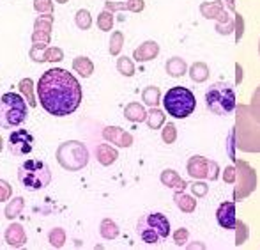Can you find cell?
Masks as SVG:
<instances>
[{
	"label": "cell",
	"instance_id": "obj_8",
	"mask_svg": "<svg viewBox=\"0 0 260 250\" xmlns=\"http://www.w3.org/2000/svg\"><path fill=\"white\" fill-rule=\"evenodd\" d=\"M206 101L209 110L212 114H218V116L230 114L237 106L236 94H234L232 87H229L226 84H214L209 87L206 93Z\"/></svg>",
	"mask_w": 260,
	"mask_h": 250
},
{
	"label": "cell",
	"instance_id": "obj_25",
	"mask_svg": "<svg viewBox=\"0 0 260 250\" xmlns=\"http://www.w3.org/2000/svg\"><path fill=\"white\" fill-rule=\"evenodd\" d=\"M145 121H147V126L151 128V130H157V128H161L165 124V114L161 112L159 108L152 106V108L147 112V117H145Z\"/></svg>",
	"mask_w": 260,
	"mask_h": 250
},
{
	"label": "cell",
	"instance_id": "obj_13",
	"mask_svg": "<svg viewBox=\"0 0 260 250\" xmlns=\"http://www.w3.org/2000/svg\"><path fill=\"white\" fill-rule=\"evenodd\" d=\"M103 138L106 142H112L113 146H119V148H129V146H133V135L117 126H106L103 130Z\"/></svg>",
	"mask_w": 260,
	"mask_h": 250
},
{
	"label": "cell",
	"instance_id": "obj_37",
	"mask_svg": "<svg viewBox=\"0 0 260 250\" xmlns=\"http://www.w3.org/2000/svg\"><path fill=\"white\" fill-rule=\"evenodd\" d=\"M112 25H113V14L110 13L108 9H105L103 13L98 16V27L103 32H108V31H112Z\"/></svg>",
	"mask_w": 260,
	"mask_h": 250
},
{
	"label": "cell",
	"instance_id": "obj_30",
	"mask_svg": "<svg viewBox=\"0 0 260 250\" xmlns=\"http://www.w3.org/2000/svg\"><path fill=\"white\" fill-rule=\"evenodd\" d=\"M62 59H64V51L60 48H48L39 57H36V62H60Z\"/></svg>",
	"mask_w": 260,
	"mask_h": 250
},
{
	"label": "cell",
	"instance_id": "obj_9",
	"mask_svg": "<svg viewBox=\"0 0 260 250\" xmlns=\"http://www.w3.org/2000/svg\"><path fill=\"white\" fill-rule=\"evenodd\" d=\"M236 167V179H234V199L236 201H244L246 197H250L257 188V172L253 171L248 161L236 160L234 163Z\"/></svg>",
	"mask_w": 260,
	"mask_h": 250
},
{
	"label": "cell",
	"instance_id": "obj_16",
	"mask_svg": "<svg viewBox=\"0 0 260 250\" xmlns=\"http://www.w3.org/2000/svg\"><path fill=\"white\" fill-rule=\"evenodd\" d=\"M200 11L206 18H211V20H218V23H230L229 14L223 11L221 2H207L200 6Z\"/></svg>",
	"mask_w": 260,
	"mask_h": 250
},
{
	"label": "cell",
	"instance_id": "obj_41",
	"mask_svg": "<svg viewBox=\"0 0 260 250\" xmlns=\"http://www.w3.org/2000/svg\"><path fill=\"white\" fill-rule=\"evenodd\" d=\"M11 196H13L11 185L7 181H4V179H0V202H6L7 199H11Z\"/></svg>",
	"mask_w": 260,
	"mask_h": 250
},
{
	"label": "cell",
	"instance_id": "obj_20",
	"mask_svg": "<svg viewBox=\"0 0 260 250\" xmlns=\"http://www.w3.org/2000/svg\"><path fill=\"white\" fill-rule=\"evenodd\" d=\"M124 117H126L127 121H131V123H142V121H145V117H147V112H145V108L140 105V103H129V105H126V108H124Z\"/></svg>",
	"mask_w": 260,
	"mask_h": 250
},
{
	"label": "cell",
	"instance_id": "obj_45",
	"mask_svg": "<svg viewBox=\"0 0 260 250\" xmlns=\"http://www.w3.org/2000/svg\"><path fill=\"white\" fill-rule=\"evenodd\" d=\"M55 2H58V4H66L68 0H55Z\"/></svg>",
	"mask_w": 260,
	"mask_h": 250
},
{
	"label": "cell",
	"instance_id": "obj_31",
	"mask_svg": "<svg viewBox=\"0 0 260 250\" xmlns=\"http://www.w3.org/2000/svg\"><path fill=\"white\" fill-rule=\"evenodd\" d=\"M48 241H50V245H52V247H55V248H62V247H64V243H66V233H64V229H60V227H55V229L50 231Z\"/></svg>",
	"mask_w": 260,
	"mask_h": 250
},
{
	"label": "cell",
	"instance_id": "obj_11",
	"mask_svg": "<svg viewBox=\"0 0 260 250\" xmlns=\"http://www.w3.org/2000/svg\"><path fill=\"white\" fill-rule=\"evenodd\" d=\"M7 148L16 156H25V154L32 153V149H34V135L30 131L23 130V128L14 130L7 138Z\"/></svg>",
	"mask_w": 260,
	"mask_h": 250
},
{
	"label": "cell",
	"instance_id": "obj_10",
	"mask_svg": "<svg viewBox=\"0 0 260 250\" xmlns=\"http://www.w3.org/2000/svg\"><path fill=\"white\" fill-rule=\"evenodd\" d=\"M188 174L195 179H207V181H214V179H218L219 165L216 163V161L209 160V158L191 156L188 161Z\"/></svg>",
	"mask_w": 260,
	"mask_h": 250
},
{
	"label": "cell",
	"instance_id": "obj_23",
	"mask_svg": "<svg viewBox=\"0 0 260 250\" xmlns=\"http://www.w3.org/2000/svg\"><path fill=\"white\" fill-rule=\"evenodd\" d=\"M73 69H75L80 76H83V78H89L94 73V64L89 57H76L75 61H73Z\"/></svg>",
	"mask_w": 260,
	"mask_h": 250
},
{
	"label": "cell",
	"instance_id": "obj_14",
	"mask_svg": "<svg viewBox=\"0 0 260 250\" xmlns=\"http://www.w3.org/2000/svg\"><path fill=\"white\" fill-rule=\"evenodd\" d=\"M216 218H218V224L223 227V229H234L236 227V204L234 202H221L216 211Z\"/></svg>",
	"mask_w": 260,
	"mask_h": 250
},
{
	"label": "cell",
	"instance_id": "obj_18",
	"mask_svg": "<svg viewBox=\"0 0 260 250\" xmlns=\"http://www.w3.org/2000/svg\"><path fill=\"white\" fill-rule=\"evenodd\" d=\"M161 183H163L165 186H168V188L179 190V192H182V190L188 186V183H186L177 172L172 171V169H167V171L161 172Z\"/></svg>",
	"mask_w": 260,
	"mask_h": 250
},
{
	"label": "cell",
	"instance_id": "obj_42",
	"mask_svg": "<svg viewBox=\"0 0 260 250\" xmlns=\"http://www.w3.org/2000/svg\"><path fill=\"white\" fill-rule=\"evenodd\" d=\"M188 238H189V233H188V229H184V227H182V229H177L174 234V241L179 245V247H182V245L188 241Z\"/></svg>",
	"mask_w": 260,
	"mask_h": 250
},
{
	"label": "cell",
	"instance_id": "obj_15",
	"mask_svg": "<svg viewBox=\"0 0 260 250\" xmlns=\"http://www.w3.org/2000/svg\"><path fill=\"white\" fill-rule=\"evenodd\" d=\"M4 238H6V243L13 248H20L27 243V233H25L23 226H21V224H16V222H13L9 227H7Z\"/></svg>",
	"mask_w": 260,
	"mask_h": 250
},
{
	"label": "cell",
	"instance_id": "obj_34",
	"mask_svg": "<svg viewBox=\"0 0 260 250\" xmlns=\"http://www.w3.org/2000/svg\"><path fill=\"white\" fill-rule=\"evenodd\" d=\"M117 69H119L120 75L124 76H133L135 75V66H133V61L129 57H120L117 61Z\"/></svg>",
	"mask_w": 260,
	"mask_h": 250
},
{
	"label": "cell",
	"instance_id": "obj_2",
	"mask_svg": "<svg viewBox=\"0 0 260 250\" xmlns=\"http://www.w3.org/2000/svg\"><path fill=\"white\" fill-rule=\"evenodd\" d=\"M234 144L244 153H260V123L253 117L250 105L236 106Z\"/></svg>",
	"mask_w": 260,
	"mask_h": 250
},
{
	"label": "cell",
	"instance_id": "obj_21",
	"mask_svg": "<svg viewBox=\"0 0 260 250\" xmlns=\"http://www.w3.org/2000/svg\"><path fill=\"white\" fill-rule=\"evenodd\" d=\"M174 201L175 204L179 206V209H181L182 213H193L197 208V199L195 196H188V193H182V192H175L174 196Z\"/></svg>",
	"mask_w": 260,
	"mask_h": 250
},
{
	"label": "cell",
	"instance_id": "obj_40",
	"mask_svg": "<svg viewBox=\"0 0 260 250\" xmlns=\"http://www.w3.org/2000/svg\"><path fill=\"white\" fill-rule=\"evenodd\" d=\"M34 7L38 13L41 14H52L53 13V4L52 0H34Z\"/></svg>",
	"mask_w": 260,
	"mask_h": 250
},
{
	"label": "cell",
	"instance_id": "obj_47",
	"mask_svg": "<svg viewBox=\"0 0 260 250\" xmlns=\"http://www.w3.org/2000/svg\"><path fill=\"white\" fill-rule=\"evenodd\" d=\"M258 51H260V43H258Z\"/></svg>",
	"mask_w": 260,
	"mask_h": 250
},
{
	"label": "cell",
	"instance_id": "obj_33",
	"mask_svg": "<svg viewBox=\"0 0 260 250\" xmlns=\"http://www.w3.org/2000/svg\"><path fill=\"white\" fill-rule=\"evenodd\" d=\"M20 91H21V94H23L25 98H27V101H28V105L30 106H36L38 105V101L34 100V93H32V80L30 78H23L20 82Z\"/></svg>",
	"mask_w": 260,
	"mask_h": 250
},
{
	"label": "cell",
	"instance_id": "obj_46",
	"mask_svg": "<svg viewBox=\"0 0 260 250\" xmlns=\"http://www.w3.org/2000/svg\"><path fill=\"white\" fill-rule=\"evenodd\" d=\"M0 151H2V137H0Z\"/></svg>",
	"mask_w": 260,
	"mask_h": 250
},
{
	"label": "cell",
	"instance_id": "obj_29",
	"mask_svg": "<svg viewBox=\"0 0 260 250\" xmlns=\"http://www.w3.org/2000/svg\"><path fill=\"white\" fill-rule=\"evenodd\" d=\"M142 100H144L145 103H147L149 106H157L161 101V93L159 89L154 86H149L144 89V93H142Z\"/></svg>",
	"mask_w": 260,
	"mask_h": 250
},
{
	"label": "cell",
	"instance_id": "obj_36",
	"mask_svg": "<svg viewBox=\"0 0 260 250\" xmlns=\"http://www.w3.org/2000/svg\"><path fill=\"white\" fill-rule=\"evenodd\" d=\"M122 45H124V36L122 32H113L112 38H110V53L112 55H119L120 50H122Z\"/></svg>",
	"mask_w": 260,
	"mask_h": 250
},
{
	"label": "cell",
	"instance_id": "obj_12",
	"mask_svg": "<svg viewBox=\"0 0 260 250\" xmlns=\"http://www.w3.org/2000/svg\"><path fill=\"white\" fill-rule=\"evenodd\" d=\"M52 23H53L52 14H41V16L36 20L34 36H32L34 48H32V50L43 48V46L48 45V43H50V32H52Z\"/></svg>",
	"mask_w": 260,
	"mask_h": 250
},
{
	"label": "cell",
	"instance_id": "obj_32",
	"mask_svg": "<svg viewBox=\"0 0 260 250\" xmlns=\"http://www.w3.org/2000/svg\"><path fill=\"white\" fill-rule=\"evenodd\" d=\"M75 23L78 29H82V31H87V29H90V25H92V18H90V13L87 9H80L78 13H76L75 16Z\"/></svg>",
	"mask_w": 260,
	"mask_h": 250
},
{
	"label": "cell",
	"instance_id": "obj_24",
	"mask_svg": "<svg viewBox=\"0 0 260 250\" xmlns=\"http://www.w3.org/2000/svg\"><path fill=\"white\" fill-rule=\"evenodd\" d=\"M167 71L170 76L179 78V76H182L186 71H188V66H186V62L182 61L181 57H172L170 61L167 62Z\"/></svg>",
	"mask_w": 260,
	"mask_h": 250
},
{
	"label": "cell",
	"instance_id": "obj_19",
	"mask_svg": "<svg viewBox=\"0 0 260 250\" xmlns=\"http://www.w3.org/2000/svg\"><path fill=\"white\" fill-rule=\"evenodd\" d=\"M117 156H119L117 149H113L112 146H108V144H100L96 148V158H98V161H100L101 165H105V167L112 165L113 161L117 160Z\"/></svg>",
	"mask_w": 260,
	"mask_h": 250
},
{
	"label": "cell",
	"instance_id": "obj_39",
	"mask_svg": "<svg viewBox=\"0 0 260 250\" xmlns=\"http://www.w3.org/2000/svg\"><path fill=\"white\" fill-rule=\"evenodd\" d=\"M250 110L253 114V117L260 123V86L255 89L253 96H251V103H250Z\"/></svg>",
	"mask_w": 260,
	"mask_h": 250
},
{
	"label": "cell",
	"instance_id": "obj_1",
	"mask_svg": "<svg viewBox=\"0 0 260 250\" xmlns=\"http://www.w3.org/2000/svg\"><path fill=\"white\" fill-rule=\"evenodd\" d=\"M38 98L50 116L66 117L76 112L82 103V86L69 71L52 68L39 78Z\"/></svg>",
	"mask_w": 260,
	"mask_h": 250
},
{
	"label": "cell",
	"instance_id": "obj_35",
	"mask_svg": "<svg viewBox=\"0 0 260 250\" xmlns=\"http://www.w3.org/2000/svg\"><path fill=\"white\" fill-rule=\"evenodd\" d=\"M234 229H236V245L239 247V245H243L244 241L248 240V234H250V231H248V226L243 222V220H237Z\"/></svg>",
	"mask_w": 260,
	"mask_h": 250
},
{
	"label": "cell",
	"instance_id": "obj_43",
	"mask_svg": "<svg viewBox=\"0 0 260 250\" xmlns=\"http://www.w3.org/2000/svg\"><path fill=\"white\" fill-rule=\"evenodd\" d=\"M191 192H193V196H195V197H204L209 192V186L204 185V183H193Z\"/></svg>",
	"mask_w": 260,
	"mask_h": 250
},
{
	"label": "cell",
	"instance_id": "obj_44",
	"mask_svg": "<svg viewBox=\"0 0 260 250\" xmlns=\"http://www.w3.org/2000/svg\"><path fill=\"white\" fill-rule=\"evenodd\" d=\"M223 179H225V183H229V185H234V179H236V167H226L225 169V174H223Z\"/></svg>",
	"mask_w": 260,
	"mask_h": 250
},
{
	"label": "cell",
	"instance_id": "obj_6",
	"mask_svg": "<svg viewBox=\"0 0 260 250\" xmlns=\"http://www.w3.org/2000/svg\"><path fill=\"white\" fill-rule=\"evenodd\" d=\"M57 161L64 171H82L89 163V149L78 141L62 142L57 149Z\"/></svg>",
	"mask_w": 260,
	"mask_h": 250
},
{
	"label": "cell",
	"instance_id": "obj_7",
	"mask_svg": "<svg viewBox=\"0 0 260 250\" xmlns=\"http://www.w3.org/2000/svg\"><path fill=\"white\" fill-rule=\"evenodd\" d=\"M137 233L145 243H157L170 234V222L163 213H149L138 220Z\"/></svg>",
	"mask_w": 260,
	"mask_h": 250
},
{
	"label": "cell",
	"instance_id": "obj_28",
	"mask_svg": "<svg viewBox=\"0 0 260 250\" xmlns=\"http://www.w3.org/2000/svg\"><path fill=\"white\" fill-rule=\"evenodd\" d=\"M23 206H25L23 197H14V199L6 206V218L13 220V218H16V216H20Z\"/></svg>",
	"mask_w": 260,
	"mask_h": 250
},
{
	"label": "cell",
	"instance_id": "obj_38",
	"mask_svg": "<svg viewBox=\"0 0 260 250\" xmlns=\"http://www.w3.org/2000/svg\"><path fill=\"white\" fill-rule=\"evenodd\" d=\"M161 137H163L165 144H174L175 138H177V130H175V124L168 123L167 126L163 128V133H161Z\"/></svg>",
	"mask_w": 260,
	"mask_h": 250
},
{
	"label": "cell",
	"instance_id": "obj_27",
	"mask_svg": "<svg viewBox=\"0 0 260 250\" xmlns=\"http://www.w3.org/2000/svg\"><path fill=\"white\" fill-rule=\"evenodd\" d=\"M189 76H191L195 82H204V80L209 78V68L207 64H204V62H195V64L189 68Z\"/></svg>",
	"mask_w": 260,
	"mask_h": 250
},
{
	"label": "cell",
	"instance_id": "obj_5",
	"mask_svg": "<svg viewBox=\"0 0 260 250\" xmlns=\"http://www.w3.org/2000/svg\"><path fill=\"white\" fill-rule=\"evenodd\" d=\"M163 106L168 116L175 119H186L195 112V94L188 87H172L163 96Z\"/></svg>",
	"mask_w": 260,
	"mask_h": 250
},
{
	"label": "cell",
	"instance_id": "obj_22",
	"mask_svg": "<svg viewBox=\"0 0 260 250\" xmlns=\"http://www.w3.org/2000/svg\"><path fill=\"white\" fill-rule=\"evenodd\" d=\"M145 2L144 0H127L124 4H117V2H106V9L108 11H119V9H127L131 13H140L144 11Z\"/></svg>",
	"mask_w": 260,
	"mask_h": 250
},
{
	"label": "cell",
	"instance_id": "obj_3",
	"mask_svg": "<svg viewBox=\"0 0 260 250\" xmlns=\"http://www.w3.org/2000/svg\"><path fill=\"white\" fill-rule=\"evenodd\" d=\"M18 181L28 192H38V190H43L50 185L52 171H50L46 161L32 158V160L23 161L18 167Z\"/></svg>",
	"mask_w": 260,
	"mask_h": 250
},
{
	"label": "cell",
	"instance_id": "obj_4",
	"mask_svg": "<svg viewBox=\"0 0 260 250\" xmlns=\"http://www.w3.org/2000/svg\"><path fill=\"white\" fill-rule=\"evenodd\" d=\"M27 103L16 93H6L0 98V128L11 130L27 121Z\"/></svg>",
	"mask_w": 260,
	"mask_h": 250
},
{
	"label": "cell",
	"instance_id": "obj_26",
	"mask_svg": "<svg viewBox=\"0 0 260 250\" xmlns=\"http://www.w3.org/2000/svg\"><path fill=\"white\" fill-rule=\"evenodd\" d=\"M100 233L105 240H115V238L119 236V227H117V224L113 222V220L105 218L103 222H101Z\"/></svg>",
	"mask_w": 260,
	"mask_h": 250
},
{
	"label": "cell",
	"instance_id": "obj_17",
	"mask_svg": "<svg viewBox=\"0 0 260 250\" xmlns=\"http://www.w3.org/2000/svg\"><path fill=\"white\" fill-rule=\"evenodd\" d=\"M157 53H159V45H157L156 41H145L133 51V57L137 59L138 62H145V61L156 59Z\"/></svg>",
	"mask_w": 260,
	"mask_h": 250
}]
</instances>
